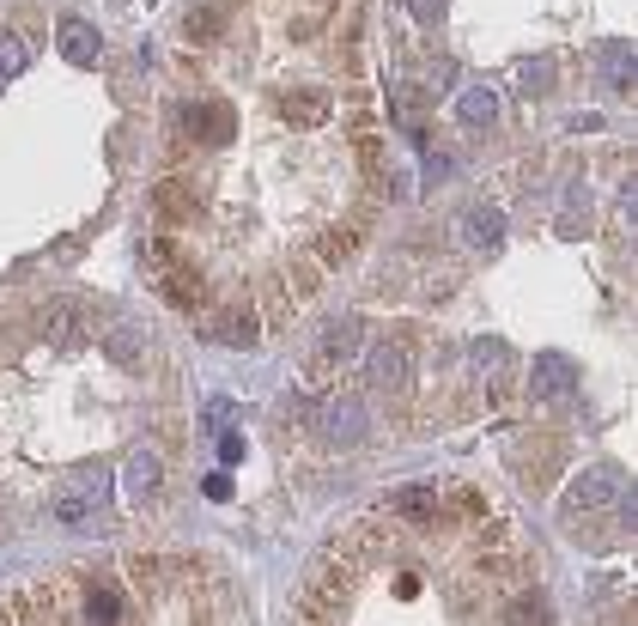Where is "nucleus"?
I'll return each instance as SVG.
<instances>
[{"label":"nucleus","mask_w":638,"mask_h":626,"mask_svg":"<svg viewBox=\"0 0 638 626\" xmlns=\"http://www.w3.org/2000/svg\"><path fill=\"white\" fill-rule=\"evenodd\" d=\"M140 268H146V286L177 304V310H195L201 304V280H195V262L177 250V244H146L140 250Z\"/></svg>","instance_id":"obj_1"},{"label":"nucleus","mask_w":638,"mask_h":626,"mask_svg":"<svg viewBox=\"0 0 638 626\" xmlns=\"http://www.w3.org/2000/svg\"><path fill=\"white\" fill-rule=\"evenodd\" d=\"M529 396L535 402H566V396H578V359L572 353H535V365H529Z\"/></svg>","instance_id":"obj_2"},{"label":"nucleus","mask_w":638,"mask_h":626,"mask_svg":"<svg viewBox=\"0 0 638 626\" xmlns=\"http://www.w3.org/2000/svg\"><path fill=\"white\" fill-rule=\"evenodd\" d=\"M620 487H626L620 468H614V462H596V468H584V475L572 481V493H566L560 511H566V517H578V511H608V505L620 499Z\"/></svg>","instance_id":"obj_3"},{"label":"nucleus","mask_w":638,"mask_h":626,"mask_svg":"<svg viewBox=\"0 0 638 626\" xmlns=\"http://www.w3.org/2000/svg\"><path fill=\"white\" fill-rule=\"evenodd\" d=\"M456 238H462V250H499V244H505V207L474 201V207L462 213V225H456Z\"/></svg>","instance_id":"obj_4"},{"label":"nucleus","mask_w":638,"mask_h":626,"mask_svg":"<svg viewBox=\"0 0 638 626\" xmlns=\"http://www.w3.org/2000/svg\"><path fill=\"white\" fill-rule=\"evenodd\" d=\"M98 347H104V353H110L116 365H140V359H146V347H152V335H146L140 323H128V317H110V323H104V341H98Z\"/></svg>","instance_id":"obj_5"},{"label":"nucleus","mask_w":638,"mask_h":626,"mask_svg":"<svg viewBox=\"0 0 638 626\" xmlns=\"http://www.w3.org/2000/svg\"><path fill=\"white\" fill-rule=\"evenodd\" d=\"M359 353V317H341L323 329V341H316V371H335Z\"/></svg>","instance_id":"obj_6"},{"label":"nucleus","mask_w":638,"mask_h":626,"mask_svg":"<svg viewBox=\"0 0 638 626\" xmlns=\"http://www.w3.org/2000/svg\"><path fill=\"white\" fill-rule=\"evenodd\" d=\"M55 43H61V55H67L73 67H92L98 49H104V43H98V25H86V19H61V25H55Z\"/></svg>","instance_id":"obj_7"},{"label":"nucleus","mask_w":638,"mask_h":626,"mask_svg":"<svg viewBox=\"0 0 638 626\" xmlns=\"http://www.w3.org/2000/svg\"><path fill=\"white\" fill-rule=\"evenodd\" d=\"M408 377H414V371H408V347H389V341H383V347L371 353V389H389V396H402Z\"/></svg>","instance_id":"obj_8"},{"label":"nucleus","mask_w":638,"mask_h":626,"mask_svg":"<svg viewBox=\"0 0 638 626\" xmlns=\"http://www.w3.org/2000/svg\"><path fill=\"white\" fill-rule=\"evenodd\" d=\"M92 323H98V317H92V310H86V304H67V310H55V317H49V341L73 353V347H86V335H92Z\"/></svg>","instance_id":"obj_9"},{"label":"nucleus","mask_w":638,"mask_h":626,"mask_svg":"<svg viewBox=\"0 0 638 626\" xmlns=\"http://www.w3.org/2000/svg\"><path fill=\"white\" fill-rule=\"evenodd\" d=\"M183 128H189L195 140H213V146H219V140L231 134V110H225V104H189V110H183Z\"/></svg>","instance_id":"obj_10"},{"label":"nucleus","mask_w":638,"mask_h":626,"mask_svg":"<svg viewBox=\"0 0 638 626\" xmlns=\"http://www.w3.org/2000/svg\"><path fill=\"white\" fill-rule=\"evenodd\" d=\"M456 116H462L468 128L499 122V92H493V86H462V98H456Z\"/></svg>","instance_id":"obj_11"},{"label":"nucleus","mask_w":638,"mask_h":626,"mask_svg":"<svg viewBox=\"0 0 638 626\" xmlns=\"http://www.w3.org/2000/svg\"><path fill=\"white\" fill-rule=\"evenodd\" d=\"M329 438H335V444H359V438H365V408H359V396H341V402L329 408Z\"/></svg>","instance_id":"obj_12"},{"label":"nucleus","mask_w":638,"mask_h":626,"mask_svg":"<svg viewBox=\"0 0 638 626\" xmlns=\"http://www.w3.org/2000/svg\"><path fill=\"white\" fill-rule=\"evenodd\" d=\"M98 505H104V487H98V493H61V499L49 505V517L73 529V523H92V517H98Z\"/></svg>","instance_id":"obj_13"},{"label":"nucleus","mask_w":638,"mask_h":626,"mask_svg":"<svg viewBox=\"0 0 638 626\" xmlns=\"http://www.w3.org/2000/svg\"><path fill=\"white\" fill-rule=\"evenodd\" d=\"M122 487H128L134 499H146V493L158 487V456H146V450H140V456H128V468H122Z\"/></svg>","instance_id":"obj_14"},{"label":"nucleus","mask_w":638,"mask_h":626,"mask_svg":"<svg viewBox=\"0 0 638 626\" xmlns=\"http://www.w3.org/2000/svg\"><path fill=\"white\" fill-rule=\"evenodd\" d=\"M602 67H608V86H614V92H632V49H626V43H608Z\"/></svg>","instance_id":"obj_15"},{"label":"nucleus","mask_w":638,"mask_h":626,"mask_svg":"<svg viewBox=\"0 0 638 626\" xmlns=\"http://www.w3.org/2000/svg\"><path fill=\"white\" fill-rule=\"evenodd\" d=\"M256 335H262V329H256V317H244V310H231V317L219 323V341H225V347H250Z\"/></svg>","instance_id":"obj_16"},{"label":"nucleus","mask_w":638,"mask_h":626,"mask_svg":"<svg viewBox=\"0 0 638 626\" xmlns=\"http://www.w3.org/2000/svg\"><path fill=\"white\" fill-rule=\"evenodd\" d=\"M25 61H31V55H25V43H19L13 31H0V80H13V73H25Z\"/></svg>","instance_id":"obj_17"},{"label":"nucleus","mask_w":638,"mask_h":626,"mask_svg":"<svg viewBox=\"0 0 638 626\" xmlns=\"http://www.w3.org/2000/svg\"><path fill=\"white\" fill-rule=\"evenodd\" d=\"M474 365H481V371H499V365H505V341H481V347H474Z\"/></svg>","instance_id":"obj_18"},{"label":"nucleus","mask_w":638,"mask_h":626,"mask_svg":"<svg viewBox=\"0 0 638 626\" xmlns=\"http://www.w3.org/2000/svg\"><path fill=\"white\" fill-rule=\"evenodd\" d=\"M444 7H450V0H408V13H414L420 25H438V19H444Z\"/></svg>","instance_id":"obj_19"},{"label":"nucleus","mask_w":638,"mask_h":626,"mask_svg":"<svg viewBox=\"0 0 638 626\" xmlns=\"http://www.w3.org/2000/svg\"><path fill=\"white\" fill-rule=\"evenodd\" d=\"M219 462H244V432H219Z\"/></svg>","instance_id":"obj_20"},{"label":"nucleus","mask_w":638,"mask_h":626,"mask_svg":"<svg viewBox=\"0 0 638 626\" xmlns=\"http://www.w3.org/2000/svg\"><path fill=\"white\" fill-rule=\"evenodd\" d=\"M225 420H231V402H225V396H213V402H207V426H225Z\"/></svg>","instance_id":"obj_21"},{"label":"nucleus","mask_w":638,"mask_h":626,"mask_svg":"<svg viewBox=\"0 0 638 626\" xmlns=\"http://www.w3.org/2000/svg\"><path fill=\"white\" fill-rule=\"evenodd\" d=\"M201 493H207V499H231V475H207Z\"/></svg>","instance_id":"obj_22"},{"label":"nucleus","mask_w":638,"mask_h":626,"mask_svg":"<svg viewBox=\"0 0 638 626\" xmlns=\"http://www.w3.org/2000/svg\"><path fill=\"white\" fill-rule=\"evenodd\" d=\"M213 31V13H189V37H207Z\"/></svg>","instance_id":"obj_23"},{"label":"nucleus","mask_w":638,"mask_h":626,"mask_svg":"<svg viewBox=\"0 0 638 626\" xmlns=\"http://www.w3.org/2000/svg\"><path fill=\"white\" fill-rule=\"evenodd\" d=\"M0 86H7V80H0Z\"/></svg>","instance_id":"obj_24"}]
</instances>
